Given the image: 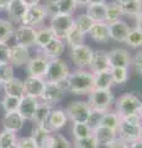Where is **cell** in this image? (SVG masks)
I'll list each match as a JSON object with an SVG mask.
<instances>
[{
	"mask_svg": "<svg viewBox=\"0 0 142 148\" xmlns=\"http://www.w3.org/2000/svg\"><path fill=\"white\" fill-rule=\"evenodd\" d=\"M49 59H47L42 54H38L34 58H30L29 62L26 63V71L29 77H36V78H43L46 75L48 68Z\"/></svg>",
	"mask_w": 142,
	"mask_h": 148,
	"instance_id": "obj_9",
	"label": "cell"
},
{
	"mask_svg": "<svg viewBox=\"0 0 142 148\" xmlns=\"http://www.w3.org/2000/svg\"><path fill=\"white\" fill-rule=\"evenodd\" d=\"M121 120L122 121H125V122H127V123H131V125H141V120H140V117H139V115L137 114L121 117Z\"/></svg>",
	"mask_w": 142,
	"mask_h": 148,
	"instance_id": "obj_50",
	"label": "cell"
},
{
	"mask_svg": "<svg viewBox=\"0 0 142 148\" xmlns=\"http://www.w3.org/2000/svg\"><path fill=\"white\" fill-rule=\"evenodd\" d=\"M91 136L95 138V141L98 142L99 146H106L108 147L110 143L117 137V132L114 131V130L95 125L93 127V133H91Z\"/></svg>",
	"mask_w": 142,
	"mask_h": 148,
	"instance_id": "obj_19",
	"label": "cell"
},
{
	"mask_svg": "<svg viewBox=\"0 0 142 148\" xmlns=\"http://www.w3.org/2000/svg\"><path fill=\"white\" fill-rule=\"evenodd\" d=\"M122 15L123 14L121 8L116 1L106 4V12H105V22L106 24H111V22L121 20Z\"/></svg>",
	"mask_w": 142,
	"mask_h": 148,
	"instance_id": "obj_32",
	"label": "cell"
},
{
	"mask_svg": "<svg viewBox=\"0 0 142 148\" xmlns=\"http://www.w3.org/2000/svg\"><path fill=\"white\" fill-rule=\"evenodd\" d=\"M41 52H42L41 54L45 56L49 61L54 58H59V56L64 52V43H63L62 40L54 37L51 42H48L45 47L41 48Z\"/></svg>",
	"mask_w": 142,
	"mask_h": 148,
	"instance_id": "obj_21",
	"label": "cell"
},
{
	"mask_svg": "<svg viewBox=\"0 0 142 148\" xmlns=\"http://www.w3.org/2000/svg\"><path fill=\"white\" fill-rule=\"evenodd\" d=\"M109 26V35L110 38L117 41V42H125L127 38V35L131 30V27L126 24L125 21L119 20L111 24H108Z\"/></svg>",
	"mask_w": 142,
	"mask_h": 148,
	"instance_id": "obj_20",
	"label": "cell"
},
{
	"mask_svg": "<svg viewBox=\"0 0 142 148\" xmlns=\"http://www.w3.org/2000/svg\"><path fill=\"white\" fill-rule=\"evenodd\" d=\"M56 4L58 8V12L63 14V15H71L77 8L75 0H56Z\"/></svg>",
	"mask_w": 142,
	"mask_h": 148,
	"instance_id": "obj_42",
	"label": "cell"
},
{
	"mask_svg": "<svg viewBox=\"0 0 142 148\" xmlns=\"http://www.w3.org/2000/svg\"><path fill=\"white\" fill-rule=\"evenodd\" d=\"M1 85H3V83H1V82H0V86H1Z\"/></svg>",
	"mask_w": 142,
	"mask_h": 148,
	"instance_id": "obj_60",
	"label": "cell"
},
{
	"mask_svg": "<svg viewBox=\"0 0 142 148\" xmlns=\"http://www.w3.org/2000/svg\"><path fill=\"white\" fill-rule=\"evenodd\" d=\"M68 90L75 95H84L94 89V74L91 72L78 69V71L69 73L67 78Z\"/></svg>",
	"mask_w": 142,
	"mask_h": 148,
	"instance_id": "obj_1",
	"label": "cell"
},
{
	"mask_svg": "<svg viewBox=\"0 0 142 148\" xmlns=\"http://www.w3.org/2000/svg\"><path fill=\"white\" fill-rule=\"evenodd\" d=\"M122 14L130 16H136L139 12L142 11V0H117Z\"/></svg>",
	"mask_w": 142,
	"mask_h": 148,
	"instance_id": "obj_30",
	"label": "cell"
},
{
	"mask_svg": "<svg viewBox=\"0 0 142 148\" xmlns=\"http://www.w3.org/2000/svg\"><path fill=\"white\" fill-rule=\"evenodd\" d=\"M54 34L53 31L49 29V27H45V29H40V30H36V38H35V46L42 48L45 47L48 42L54 38Z\"/></svg>",
	"mask_w": 142,
	"mask_h": 148,
	"instance_id": "obj_33",
	"label": "cell"
},
{
	"mask_svg": "<svg viewBox=\"0 0 142 148\" xmlns=\"http://www.w3.org/2000/svg\"><path fill=\"white\" fill-rule=\"evenodd\" d=\"M106 148H129V143L125 142L123 140H121V138L116 137Z\"/></svg>",
	"mask_w": 142,
	"mask_h": 148,
	"instance_id": "obj_49",
	"label": "cell"
},
{
	"mask_svg": "<svg viewBox=\"0 0 142 148\" xmlns=\"http://www.w3.org/2000/svg\"><path fill=\"white\" fill-rule=\"evenodd\" d=\"M129 148H142V141L141 140H137L129 143Z\"/></svg>",
	"mask_w": 142,
	"mask_h": 148,
	"instance_id": "obj_54",
	"label": "cell"
},
{
	"mask_svg": "<svg viewBox=\"0 0 142 148\" xmlns=\"http://www.w3.org/2000/svg\"><path fill=\"white\" fill-rule=\"evenodd\" d=\"M0 63H1V62H0Z\"/></svg>",
	"mask_w": 142,
	"mask_h": 148,
	"instance_id": "obj_61",
	"label": "cell"
},
{
	"mask_svg": "<svg viewBox=\"0 0 142 148\" xmlns=\"http://www.w3.org/2000/svg\"><path fill=\"white\" fill-rule=\"evenodd\" d=\"M10 0H0V10H6V6Z\"/></svg>",
	"mask_w": 142,
	"mask_h": 148,
	"instance_id": "obj_56",
	"label": "cell"
},
{
	"mask_svg": "<svg viewBox=\"0 0 142 148\" xmlns=\"http://www.w3.org/2000/svg\"><path fill=\"white\" fill-rule=\"evenodd\" d=\"M38 103H40V100L36 99V98H32V96H27V95L21 96L17 112L21 115V117L24 119L25 121H26V120L32 121L34 114H35L36 109H37Z\"/></svg>",
	"mask_w": 142,
	"mask_h": 148,
	"instance_id": "obj_16",
	"label": "cell"
},
{
	"mask_svg": "<svg viewBox=\"0 0 142 148\" xmlns=\"http://www.w3.org/2000/svg\"><path fill=\"white\" fill-rule=\"evenodd\" d=\"M30 59V51L27 47L20 45H14L9 49V63L12 67H21Z\"/></svg>",
	"mask_w": 142,
	"mask_h": 148,
	"instance_id": "obj_14",
	"label": "cell"
},
{
	"mask_svg": "<svg viewBox=\"0 0 142 148\" xmlns=\"http://www.w3.org/2000/svg\"><path fill=\"white\" fill-rule=\"evenodd\" d=\"M140 127L141 125H131L125 121H120L117 128V137L127 143L140 140Z\"/></svg>",
	"mask_w": 142,
	"mask_h": 148,
	"instance_id": "obj_17",
	"label": "cell"
},
{
	"mask_svg": "<svg viewBox=\"0 0 142 148\" xmlns=\"http://www.w3.org/2000/svg\"><path fill=\"white\" fill-rule=\"evenodd\" d=\"M93 53H94V51L91 49L89 46L80 45V46H78V47L72 48L71 59L79 69H84L85 67H89Z\"/></svg>",
	"mask_w": 142,
	"mask_h": 148,
	"instance_id": "obj_8",
	"label": "cell"
},
{
	"mask_svg": "<svg viewBox=\"0 0 142 148\" xmlns=\"http://www.w3.org/2000/svg\"><path fill=\"white\" fill-rule=\"evenodd\" d=\"M20 100L21 98L19 96H12V95H4V98L1 100V108L3 110L6 112H14V111H17L20 105Z\"/></svg>",
	"mask_w": 142,
	"mask_h": 148,
	"instance_id": "obj_37",
	"label": "cell"
},
{
	"mask_svg": "<svg viewBox=\"0 0 142 148\" xmlns=\"http://www.w3.org/2000/svg\"><path fill=\"white\" fill-rule=\"evenodd\" d=\"M51 135L52 133L47 132L41 126H35L32 128V133H31L30 137L32 138L36 148H47L49 140H51Z\"/></svg>",
	"mask_w": 142,
	"mask_h": 148,
	"instance_id": "obj_24",
	"label": "cell"
},
{
	"mask_svg": "<svg viewBox=\"0 0 142 148\" xmlns=\"http://www.w3.org/2000/svg\"><path fill=\"white\" fill-rule=\"evenodd\" d=\"M140 104L141 100L139 99V96L132 92H126L116 100V114L120 116V119L137 114Z\"/></svg>",
	"mask_w": 142,
	"mask_h": 148,
	"instance_id": "obj_5",
	"label": "cell"
},
{
	"mask_svg": "<svg viewBox=\"0 0 142 148\" xmlns=\"http://www.w3.org/2000/svg\"><path fill=\"white\" fill-rule=\"evenodd\" d=\"M89 68H90V72L93 74H98L100 72L109 71L110 63H109L108 52H105V51H103V49L94 51L90 64H89Z\"/></svg>",
	"mask_w": 142,
	"mask_h": 148,
	"instance_id": "obj_18",
	"label": "cell"
},
{
	"mask_svg": "<svg viewBox=\"0 0 142 148\" xmlns=\"http://www.w3.org/2000/svg\"><path fill=\"white\" fill-rule=\"evenodd\" d=\"M14 37H15L16 45L24 46V47H32L35 46V38H36V29L29 26L21 25L14 30Z\"/></svg>",
	"mask_w": 142,
	"mask_h": 148,
	"instance_id": "obj_13",
	"label": "cell"
},
{
	"mask_svg": "<svg viewBox=\"0 0 142 148\" xmlns=\"http://www.w3.org/2000/svg\"><path fill=\"white\" fill-rule=\"evenodd\" d=\"M5 95H12V96H24V80L19 79V78L14 77L12 79L3 84Z\"/></svg>",
	"mask_w": 142,
	"mask_h": 148,
	"instance_id": "obj_27",
	"label": "cell"
},
{
	"mask_svg": "<svg viewBox=\"0 0 142 148\" xmlns=\"http://www.w3.org/2000/svg\"><path fill=\"white\" fill-rule=\"evenodd\" d=\"M90 3H91V0H75V4L80 6H88Z\"/></svg>",
	"mask_w": 142,
	"mask_h": 148,
	"instance_id": "obj_55",
	"label": "cell"
},
{
	"mask_svg": "<svg viewBox=\"0 0 142 148\" xmlns=\"http://www.w3.org/2000/svg\"><path fill=\"white\" fill-rule=\"evenodd\" d=\"M106 4H89L86 6V15L94 22H105Z\"/></svg>",
	"mask_w": 142,
	"mask_h": 148,
	"instance_id": "obj_31",
	"label": "cell"
},
{
	"mask_svg": "<svg viewBox=\"0 0 142 148\" xmlns=\"http://www.w3.org/2000/svg\"><path fill=\"white\" fill-rule=\"evenodd\" d=\"M46 18V12L42 5H36L31 6L27 9V11L25 12V15L21 18V25L29 26V27H35L38 26L40 24H42Z\"/></svg>",
	"mask_w": 142,
	"mask_h": 148,
	"instance_id": "obj_11",
	"label": "cell"
},
{
	"mask_svg": "<svg viewBox=\"0 0 142 148\" xmlns=\"http://www.w3.org/2000/svg\"><path fill=\"white\" fill-rule=\"evenodd\" d=\"M15 148H36V146L31 137H21L17 138Z\"/></svg>",
	"mask_w": 142,
	"mask_h": 148,
	"instance_id": "obj_47",
	"label": "cell"
},
{
	"mask_svg": "<svg viewBox=\"0 0 142 148\" xmlns=\"http://www.w3.org/2000/svg\"><path fill=\"white\" fill-rule=\"evenodd\" d=\"M27 8H31V6H36V5H40V0H22Z\"/></svg>",
	"mask_w": 142,
	"mask_h": 148,
	"instance_id": "obj_53",
	"label": "cell"
},
{
	"mask_svg": "<svg viewBox=\"0 0 142 148\" xmlns=\"http://www.w3.org/2000/svg\"><path fill=\"white\" fill-rule=\"evenodd\" d=\"M14 78V67L9 62L0 63V82L6 83Z\"/></svg>",
	"mask_w": 142,
	"mask_h": 148,
	"instance_id": "obj_44",
	"label": "cell"
},
{
	"mask_svg": "<svg viewBox=\"0 0 142 148\" xmlns=\"http://www.w3.org/2000/svg\"><path fill=\"white\" fill-rule=\"evenodd\" d=\"M125 42L129 45L130 47H134V48L141 47L142 46V31L136 29V27L135 29H131Z\"/></svg>",
	"mask_w": 142,
	"mask_h": 148,
	"instance_id": "obj_41",
	"label": "cell"
},
{
	"mask_svg": "<svg viewBox=\"0 0 142 148\" xmlns=\"http://www.w3.org/2000/svg\"><path fill=\"white\" fill-rule=\"evenodd\" d=\"M114 101V95L110 90H99L93 89L89 92L88 104L95 114H105L108 112L110 106Z\"/></svg>",
	"mask_w": 142,
	"mask_h": 148,
	"instance_id": "obj_3",
	"label": "cell"
},
{
	"mask_svg": "<svg viewBox=\"0 0 142 148\" xmlns=\"http://www.w3.org/2000/svg\"><path fill=\"white\" fill-rule=\"evenodd\" d=\"M67 121H68V117L64 111L59 109H53L51 111V114H49V116L41 125V127L45 128L49 133H53L58 131V130H61L62 127H64Z\"/></svg>",
	"mask_w": 142,
	"mask_h": 148,
	"instance_id": "obj_7",
	"label": "cell"
},
{
	"mask_svg": "<svg viewBox=\"0 0 142 148\" xmlns=\"http://www.w3.org/2000/svg\"><path fill=\"white\" fill-rule=\"evenodd\" d=\"M72 145L74 148H99L98 142L95 141L93 136L83 138V140H74Z\"/></svg>",
	"mask_w": 142,
	"mask_h": 148,
	"instance_id": "obj_45",
	"label": "cell"
},
{
	"mask_svg": "<svg viewBox=\"0 0 142 148\" xmlns=\"http://www.w3.org/2000/svg\"><path fill=\"white\" fill-rule=\"evenodd\" d=\"M110 68H129L132 63V58L129 51L123 48H114L108 52Z\"/></svg>",
	"mask_w": 142,
	"mask_h": 148,
	"instance_id": "obj_10",
	"label": "cell"
},
{
	"mask_svg": "<svg viewBox=\"0 0 142 148\" xmlns=\"http://www.w3.org/2000/svg\"><path fill=\"white\" fill-rule=\"evenodd\" d=\"M93 133V126L89 123H73L72 135L74 140H83L91 136Z\"/></svg>",
	"mask_w": 142,
	"mask_h": 148,
	"instance_id": "obj_35",
	"label": "cell"
},
{
	"mask_svg": "<svg viewBox=\"0 0 142 148\" xmlns=\"http://www.w3.org/2000/svg\"><path fill=\"white\" fill-rule=\"evenodd\" d=\"M45 9V12H46V16H49V17H53L58 15V8H57V4H56V0H47L46 4L43 5Z\"/></svg>",
	"mask_w": 142,
	"mask_h": 148,
	"instance_id": "obj_46",
	"label": "cell"
},
{
	"mask_svg": "<svg viewBox=\"0 0 142 148\" xmlns=\"http://www.w3.org/2000/svg\"><path fill=\"white\" fill-rule=\"evenodd\" d=\"M47 148H73V145L61 133H52Z\"/></svg>",
	"mask_w": 142,
	"mask_h": 148,
	"instance_id": "obj_38",
	"label": "cell"
},
{
	"mask_svg": "<svg viewBox=\"0 0 142 148\" xmlns=\"http://www.w3.org/2000/svg\"><path fill=\"white\" fill-rule=\"evenodd\" d=\"M140 140L142 141V123H141V127H140Z\"/></svg>",
	"mask_w": 142,
	"mask_h": 148,
	"instance_id": "obj_59",
	"label": "cell"
},
{
	"mask_svg": "<svg viewBox=\"0 0 142 148\" xmlns=\"http://www.w3.org/2000/svg\"><path fill=\"white\" fill-rule=\"evenodd\" d=\"M73 25H74V18L72 17V15L58 14V15L51 17L49 29L53 31V34L57 38L63 40V38H66V35L72 29Z\"/></svg>",
	"mask_w": 142,
	"mask_h": 148,
	"instance_id": "obj_6",
	"label": "cell"
},
{
	"mask_svg": "<svg viewBox=\"0 0 142 148\" xmlns=\"http://www.w3.org/2000/svg\"><path fill=\"white\" fill-rule=\"evenodd\" d=\"M64 112L73 123H89L93 116V110L89 106L88 101L83 100L72 101L67 106Z\"/></svg>",
	"mask_w": 142,
	"mask_h": 148,
	"instance_id": "obj_2",
	"label": "cell"
},
{
	"mask_svg": "<svg viewBox=\"0 0 142 148\" xmlns=\"http://www.w3.org/2000/svg\"><path fill=\"white\" fill-rule=\"evenodd\" d=\"M94 24H95V22L91 20V18L86 15V14H80V15L74 20V26L83 35L89 34V31L91 30V27H93Z\"/></svg>",
	"mask_w": 142,
	"mask_h": 148,
	"instance_id": "obj_36",
	"label": "cell"
},
{
	"mask_svg": "<svg viewBox=\"0 0 142 148\" xmlns=\"http://www.w3.org/2000/svg\"><path fill=\"white\" fill-rule=\"evenodd\" d=\"M9 49L10 47L5 42H0V62H8L9 61Z\"/></svg>",
	"mask_w": 142,
	"mask_h": 148,
	"instance_id": "obj_48",
	"label": "cell"
},
{
	"mask_svg": "<svg viewBox=\"0 0 142 148\" xmlns=\"http://www.w3.org/2000/svg\"><path fill=\"white\" fill-rule=\"evenodd\" d=\"M106 0H91L90 4H105Z\"/></svg>",
	"mask_w": 142,
	"mask_h": 148,
	"instance_id": "obj_58",
	"label": "cell"
},
{
	"mask_svg": "<svg viewBox=\"0 0 142 148\" xmlns=\"http://www.w3.org/2000/svg\"><path fill=\"white\" fill-rule=\"evenodd\" d=\"M27 5L22 1V0H10L6 6V11L9 14L11 20L20 22L22 16L25 15V12L27 11Z\"/></svg>",
	"mask_w": 142,
	"mask_h": 148,
	"instance_id": "obj_23",
	"label": "cell"
},
{
	"mask_svg": "<svg viewBox=\"0 0 142 148\" xmlns=\"http://www.w3.org/2000/svg\"><path fill=\"white\" fill-rule=\"evenodd\" d=\"M135 21H136V29L142 31V11L135 16Z\"/></svg>",
	"mask_w": 142,
	"mask_h": 148,
	"instance_id": "obj_52",
	"label": "cell"
},
{
	"mask_svg": "<svg viewBox=\"0 0 142 148\" xmlns=\"http://www.w3.org/2000/svg\"><path fill=\"white\" fill-rule=\"evenodd\" d=\"M69 68L68 64L61 58H54L51 59L48 63V68L45 75L46 82H51V83H61L62 80H64L69 75Z\"/></svg>",
	"mask_w": 142,
	"mask_h": 148,
	"instance_id": "obj_4",
	"label": "cell"
},
{
	"mask_svg": "<svg viewBox=\"0 0 142 148\" xmlns=\"http://www.w3.org/2000/svg\"><path fill=\"white\" fill-rule=\"evenodd\" d=\"M114 85L111 73L109 71L100 72L98 74H94V89L99 90H110V88Z\"/></svg>",
	"mask_w": 142,
	"mask_h": 148,
	"instance_id": "obj_28",
	"label": "cell"
},
{
	"mask_svg": "<svg viewBox=\"0 0 142 148\" xmlns=\"http://www.w3.org/2000/svg\"><path fill=\"white\" fill-rule=\"evenodd\" d=\"M52 110H53V105L40 100L38 106H37V109H36L35 114H34V117H32V121L35 123V126H41L45 120L49 116V114H51Z\"/></svg>",
	"mask_w": 142,
	"mask_h": 148,
	"instance_id": "obj_29",
	"label": "cell"
},
{
	"mask_svg": "<svg viewBox=\"0 0 142 148\" xmlns=\"http://www.w3.org/2000/svg\"><path fill=\"white\" fill-rule=\"evenodd\" d=\"M16 141L17 137L15 132L6 131V130L0 132V148H14Z\"/></svg>",
	"mask_w": 142,
	"mask_h": 148,
	"instance_id": "obj_40",
	"label": "cell"
},
{
	"mask_svg": "<svg viewBox=\"0 0 142 148\" xmlns=\"http://www.w3.org/2000/svg\"><path fill=\"white\" fill-rule=\"evenodd\" d=\"M84 38H85V35L82 34L74 25L72 26V29L68 31V34L66 35V41H67V43L71 46V48L84 45Z\"/></svg>",
	"mask_w": 142,
	"mask_h": 148,
	"instance_id": "obj_34",
	"label": "cell"
},
{
	"mask_svg": "<svg viewBox=\"0 0 142 148\" xmlns=\"http://www.w3.org/2000/svg\"><path fill=\"white\" fill-rule=\"evenodd\" d=\"M134 66H135V69L140 74H142V51H140L139 53L135 56L134 58Z\"/></svg>",
	"mask_w": 142,
	"mask_h": 148,
	"instance_id": "obj_51",
	"label": "cell"
},
{
	"mask_svg": "<svg viewBox=\"0 0 142 148\" xmlns=\"http://www.w3.org/2000/svg\"><path fill=\"white\" fill-rule=\"evenodd\" d=\"M137 115L141 120V123H142V100H141V104H140V108H139V111H137Z\"/></svg>",
	"mask_w": 142,
	"mask_h": 148,
	"instance_id": "obj_57",
	"label": "cell"
},
{
	"mask_svg": "<svg viewBox=\"0 0 142 148\" xmlns=\"http://www.w3.org/2000/svg\"><path fill=\"white\" fill-rule=\"evenodd\" d=\"M25 120L21 117V115L17 111L14 112H6L5 116L3 119V127L6 131H11V132H17L24 127Z\"/></svg>",
	"mask_w": 142,
	"mask_h": 148,
	"instance_id": "obj_22",
	"label": "cell"
},
{
	"mask_svg": "<svg viewBox=\"0 0 142 148\" xmlns=\"http://www.w3.org/2000/svg\"><path fill=\"white\" fill-rule=\"evenodd\" d=\"M89 35L97 42H108L110 40L108 24L106 22H95L89 31Z\"/></svg>",
	"mask_w": 142,
	"mask_h": 148,
	"instance_id": "obj_25",
	"label": "cell"
},
{
	"mask_svg": "<svg viewBox=\"0 0 142 148\" xmlns=\"http://www.w3.org/2000/svg\"><path fill=\"white\" fill-rule=\"evenodd\" d=\"M45 84H46V80L43 78L27 77L24 80V95L32 96V98L40 100L45 89Z\"/></svg>",
	"mask_w": 142,
	"mask_h": 148,
	"instance_id": "obj_15",
	"label": "cell"
},
{
	"mask_svg": "<svg viewBox=\"0 0 142 148\" xmlns=\"http://www.w3.org/2000/svg\"><path fill=\"white\" fill-rule=\"evenodd\" d=\"M110 73H111V77H113L114 85L122 84L129 78V71L126 68H110Z\"/></svg>",
	"mask_w": 142,
	"mask_h": 148,
	"instance_id": "obj_43",
	"label": "cell"
},
{
	"mask_svg": "<svg viewBox=\"0 0 142 148\" xmlns=\"http://www.w3.org/2000/svg\"><path fill=\"white\" fill-rule=\"evenodd\" d=\"M63 96H64V90L58 85V83L46 82L45 89H43V92L41 95L40 100L53 105V104L59 103L63 99Z\"/></svg>",
	"mask_w": 142,
	"mask_h": 148,
	"instance_id": "obj_12",
	"label": "cell"
},
{
	"mask_svg": "<svg viewBox=\"0 0 142 148\" xmlns=\"http://www.w3.org/2000/svg\"><path fill=\"white\" fill-rule=\"evenodd\" d=\"M14 36V25L9 20L0 18V42H8Z\"/></svg>",
	"mask_w": 142,
	"mask_h": 148,
	"instance_id": "obj_39",
	"label": "cell"
},
{
	"mask_svg": "<svg viewBox=\"0 0 142 148\" xmlns=\"http://www.w3.org/2000/svg\"><path fill=\"white\" fill-rule=\"evenodd\" d=\"M120 121H121V119L116 112H109L108 111V112H105V114L99 115V119L97 120V123L95 125H99V126L114 130V131L117 132Z\"/></svg>",
	"mask_w": 142,
	"mask_h": 148,
	"instance_id": "obj_26",
	"label": "cell"
}]
</instances>
